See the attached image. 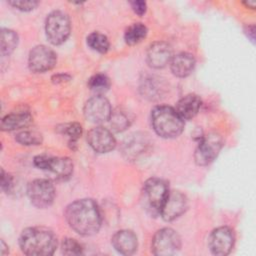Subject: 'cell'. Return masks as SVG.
Returning a JSON list of instances; mask_svg holds the SVG:
<instances>
[{
	"label": "cell",
	"instance_id": "d6986e66",
	"mask_svg": "<svg viewBox=\"0 0 256 256\" xmlns=\"http://www.w3.org/2000/svg\"><path fill=\"white\" fill-rule=\"evenodd\" d=\"M32 117L27 111H20L6 115L1 121V128L4 131H13L28 126Z\"/></svg>",
	"mask_w": 256,
	"mask_h": 256
},
{
	"label": "cell",
	"instance_id": "5bb4252c",
	"mask_svg": "<svg viewBox=\"0 0 256 256\" xmlns=\"http://www.w3.org/2000/svg\"><path fill=\"white\" fill-rule=\"evenodd\" d=\"M187 208V199L179 191H169L160 214L166 221H172L182 215Z\"/></svg>",
	"mask_w": 256,
	"mask_h": 256
},
{
	"label": "cell",
	"instance_id": "7a4b0ae2",
	"mask_svg": "<svg viewBox=\"0 0 256 256\" xmlns=\"http://www.w3.org/2000/svg\"><path fill=\"white\" fill-rule=\"evenodd\" d=\"M19 244L21 250L30 256L52 255L57 247L55 235L45 228L31 227L23 230Z\"/></svg>",
	"mask_w": 256,
	"mask_h": 256
},
{
	"label": "cell",
	"instance_id": "9c48e42d",
	"mask_svg": "<svg viewBox=\"0 0 256 256\" xmlns=\"http://www.w3.org/2000/svg\"><path fill=\"white\" fill-rule=\"evenodd\" d=\"M34 164L41 170L49 171L57 179H66L73 172V163L68 157H50L46 155L36 156Z\"/></svg>",
	"mask_w": 256,
	"mask_h": 256
},
{
	"label": "cell",
	"instance_id": "484cf974",
	"mask_svg": "<svg viewBox=\"0 0 256 256\" xmlns=\"http://www.w3.org/2000/svg\"><path fill=\"white\" fill-rule=\"evenodd\" d=\"M83 248L75 239L67 238L62 242V253L65 255H80Z\"/></svg>",
	"mask_w": 256,
	"mask_h": 256
},
{
	"label": "cell",
	"instance_id": "83f0119b",
	"mask_svg": "<svg viewBox=\"0 0 256 256\" xmlns=\"http://www.w3.org/2000/svg\"><path fill=\"white\" fill-rule=\"evenodd\" d=\"M9 4L21 11H30L36 8V6L38 5V2L33 0L32 1L31 0H14V1H10Z\"/></svg>",
	"mask_w": 256,
	"mask_h": 256
},
{
	"label": "cell",
	"instance_id": "4dcf8cb0",
	"mask_svg": "<svg viewBox=\"0 0 256 256\" xmlns=\"http://www.w3.org/2000/svg\"><path fill=\"white\" fill-rule=\"evenodd\" d=\"M70 77L68 76V75H64V74H58V75H55L53 78H52V80H53V82H55V83H59V82H64L66 79L68 80Z\"/></svg>",
	"mask_w": 256,
	"mask_h": 256
},
{
	"label": "cell",
	"instance_id": "1f68e13d",
	"mask_svg": "<svg viewBox=\"0 0 256 256\" xmlns=\"http://www.w3.org/2000/svg\"><path fill=\"white\" fill-rule=\"evenodd\" d=\"M244 4L247 6V7H249V8H254L255 7V1H246V2H244Z\"/></svg>",
	"mask_w": 256,
	"mask_h": 256
},
{
	"label": "cell",
	"instance_id": "30bf717a",
	"mask_svg": "<svg viewBox=\"0 0 256 256\" xmlns=\"http://www.w3.org/2000/svg\"><path fill=\"white\" fill-rule=\"evenodd\" d=\"M56 61L55 52L45 45L35 46L30 51L28 58L29 68L35 73H43L51 70L55 66Z\"/></svg>",
	"mask_w": 256,
	"mask_h": 256
},
{
	"label": "cell",
	"instance_id": "4fadbf2b",
	"mask_svg": "<svg viewBox=\"0 0 256 256\" xmlns=\"http://www.w3.org/2000/svg\"><path fill=\"white\" fill-rule=\"evenodd\" d=\"M87 141L93 150L99 153H107L116 146V140L112 133L101 126L92 128L88 132Z\"/></svg>",
	"mask_w": 256,
	"mask_h": 256
},
{
	"label": "cell",
	"instance_id": "44dd1931",
	"mask_svg": "<svg viewBox=\"0 0 256 256\" xmlns=\"http://www.w3.org/2000/svg\"><path fill=\"white\" fill-rule=\"evenodd\" d=\"M18 43L17 34L10 29H2L1 32V53L9 55L14 51Z\"/></svg>",
	"mask_w": 256,
	"mask_h": 256
},
{
	"label": "cell",
	"instance_id": "ffe728a7",
	"mask_svg": "<svg viewBox=\"0 0 256 256\" xmlns=\"http://www.w3.org/2000/svg\"><path fill=\"white\" fill-rule=\"evenodd\" d=\"M147 35V28L142 23H134L129 26L124 34V38L127 44L135 45L141 42Z\"/></svg>",
	"mask_w": 256,
	"mask_h": 256
},
{
	"label": "cell",
	"instance_id": "9a60e30c",
	"mask_svg": "<svg viewBox=\"0 0 256 256\" xmlns=\"http://www.w3.org/2000/svg\"><path fill=\"white\" fill-rule=\"evenodd\" d=\"M172 48L166 42H155L147 51V62L153 68H163L172 59Z\"/></svg>",
	"mask_w": 256,
	"mask_h": 256
},
{
	"label": "cell",
	"instance_id": "7c38bea8",
	"mask_svg": "<svg viewBox=\"0 0 256 256\" xmlns=\"http://www.w3.org/2000/svg\"><path fill=\"white\" fill-rule=\"evenodd\" d=\"M234 244V234L228 227H219L212 231L208 239V246L215 255L225 256L230 253Z\"/></svg>",
	"mask_w": 256,
	"mask_h": 256
},
{
	"label": "cell",
	"instance_id": "cb8c5ba5",
	"mask_svg": "<svg viewBox=\"0 0 256 256\" xmlns=\"http://www.w3.org/2000/svg\"><path fill=\"white\" fill-rule=\"evenodd\" d=\"M16 141L22 145L31 146V145H39L42 142V136L40 133L36 131L25 130L19 132L16 137Z\"/></svg>",
	"mask_w": 256,
	"mask_h": 256
},
{
	"label": "cell",
	"instance_id": "5b68a950",
	"mask_svg": "<svg viewBox=\"0 0 256 256\" xmlns=\"http://www.w3.org/2000/svg\"><path fill=\"white\" fill-rule=\"evenodd\" d=\"M143 193L145 204L151 213L160 214L169 193L167 183L159 178H151L145 182Z\"/></svg>",
	"mask_w": 256,
	"mask_h": 256
},
{
	"label": "cell",
	"instance_id": "e0dca14e",
	"mask_svg": "<svg viewBox=\"0 0 256 256\" xmlns=\"http://www.w3.org/2000/svg\"><path fill=\"white\" fill-rule=\"evenodd\" d=\"M195 59L193 55L182 52L172 57L170 61V67L172 73L177 77H186L194 69Z\"/></svg>",
	"mask_w": 256,
	"mask_h": 256
},
{
	"label": "cell",
	"instance_id": "ba28073f",
	"mask_svg": "<svg viewBox=\"0 0 256 256\" xmlns=\"http://www.w3.org/2000/svg\"><path fill=\"white\" fill-rule=\"evenodd\" d=\"M27 194L34 206L46 208L52 204L55 198V188L50 180L36 179L28 184Z\"/></svg>",
	"mask_w": 256,
	"mask_h": 256
},
{
	"label": "cell",
	"instance_id": "7402d4cb",
	"mask_svg": "<svg viewBox=\"0 0 256 256\" xmlns=\"http://www.w3.org/2000/svg\"><path fill=\"white\" fill-rule=\"evenodd\" d=\"M88 46L99 53H106L109 49L108 38L99 32H93L87 37Z\"/></svg>",
	"mask_w": 256,
	"mask_h": 256
},
{
	"label": "cell",
	"instance_id": "f546056e",
	"mask_svg": "<svg viewBox=\"0 0 256 256\" xmlns=\"http://www.w3.org/2000/svg\"><path fill=\"white\" fill-rule=\"evenodd\" d=\"M1 186L2 189L5 191H10L11 187H12V177L8 174H6L3 170L1 173Z\"/></svg>",
	"mask_w": 256,
	"mask_h": 256
},
{
	"label": "cell",
	"instance_id": "ac0fdd59",
	"mask_svg": "<svg viewBox=\"0 0 256 256\" xmlns=\"http://www.w3.org/2000/svg\"><path fill=\"white\" fill-rule=\"evenodd\" d=\"M201 107V99L195 94H188L181 98L176 106V111L184 119L193 118Z\"/></svg>",
	"mask_w": 256,
	"mask_h": 256
},
{
	"label": "cell",
	"instance_id": "8992f818",
	"mask_svg": "<svg viewBox=\"0 0 256 256\" xmlns=\"http://www.w3.org/2000/svg\"><path fill=\"white\" fill-rule=\"evenodd\" d=\"M222 137L216 132H211L205 135L195 150L194 159L196 163L200 166L210 164L217 157L222 148Z\"/></svg>",
	"mask_w": 256,
	"mask_h": 256
},
{
	"label": "cell",
	"instance_id": "277c9868",
	"mask_svg": "<svg viewBox=\"0 0 256 256\" xmlns=\"http://www.w3.org/2000/svg\"><path fill=\"white\" fill-rule=\"evenodd\" d=\"M70 20L67 14L62 11L51 12L45 23V31L48 40L54 44L59 45L63 43L70 34Z\"/></svg>",
	"mask_w": 256,
	"mask_h": 256
},
{
	"label": "cell",
	"instance_id": "52a82bcc",
	"mask_svg": "<svg viewBox=\"0 0 256 256\" xmlns=\"http://www.w3.org/2000/svg\"><path fill=\"white\" fill-rule=\"evenodd\" d=\"M181 246L179 235L171 228H163L156 232L152 240V251L155 255L170 256L178 252Z\"/></svg>",
	"mask_w": 256,
	"mask_h": 256
},
{
	"label": "cell",
	"instance_id": "603a6c76",
	"mask_svg": "<svg viewBox=\"0 0 256 256\" xmlns=\"http://www.w3.org/2000/svg\"><path fill=\"white\" fill-rule=\"evenodd\" d=\"M88 87L97 93H103L110 87V80L105 74H95L88 80Z\"/></svg>",
	"mask_w": 256,
	"mask_h": 256
},
{
	"label": "cell",
	"instance_id": "d4e9b609",
	"mask_svg": "<svg viewBox=\"0 0 256 256\" xmlns=\"http://www.w3.org/2000/svg\"><path fill=\"white\" fill-rule=\"evenodd\" d=\"M109 120H110L111 127L115 131H123L130 125L129 116L124 111L112 112Z\"/></svg>",
	"mask_w": 256,
	"mask_h": 256
},
{
	"label": "cell",
	"instance_id": "4316f807",
	"mask_svg": "<svg viewBox=\"0 0 256 256\" xmlns=\"http://www.w3.org/2000/svg\"><path fill=\"white\" fill-rule=\"evenodd\" d=\"M63 132L69 137V143L75 144L82 134V126L79 123H70L65 125Z\"/></svg>",
	"mask_w": 256,
	"mask_h": 256
},
{
	"label": "cell",
	"instance_id": "3957f363",
	"mask_svg": "<svg viewBox=\"0 0 256 256\" xmlns=\"http://www.w3.org/2000/svg\"><path fill=\"white\" fill-rule=\"evenodd\" d=\"M151 122L155 132L164 138H174L181 134L184 120L170 106H157L152 110Z\"/></svg>",
	"mask_w": 256,
	"mask_h": 256
},
{
	"label": "cell",
	"instance_id": "8fae6325",
	"mask_svg": "<svg viewBox=\"0 0 256 256\" xmlns=\"http://www.w3.org/2000/svg\"><path fill=\"white\" fill-rule=\"evenodd\" d=\"M112 114L109 101L101 95L90 98L84 106L85 117L93 123H102L109 120Z\"/></svg>",
	"mask_w": 256,
	"mask_h": 256
},
{
	"label": "cell",
	"instance_id": "f1b7e54d",
	"mask_svg": "<svg viewBox=\"0 0 256 256\" xmlns=\"http://www.w3.org/2000/svg\"><path fill=\"white\" fill-rule=\"evenodd\" d=\"M131 7L134 10L135 13H137L138 15H143L146 12V8L147 5L144 1H140V0H136L131 2Z\"/></svg>",
	"mask_w": 256,
	"mask_h": 256
},
{
	"label": "cell",
	"instance_id": "6da1fadb",
	"mask_svg": "<svg viewBox=\"0 0 256 256\" xmlns=\"http://www.w3.org/2000/svg\"><path fill=\"white\" fill-rule=\"evenodd\" d=\"M65 215L70 227L80 235H93L101 226V214L98 205L92 199H81L71 203Z\"/></svg>",
	"mask_w": 256,
	"mask_h": 256
},
{
	"label": "cell",
	"instance_id": "2e32d148",
	"mask_svg": "<svg viewBox=\"0 0 256 256\" xmlns=\"http://www.w3.org/2000/svg\"><path fill=\"white\" fill-rule=\"evenodd\" d=\"M112 245L123 255L133 254L137 249V237L130 230H121L112 237Z\"/></svg>",
	"mask_w": 256,
	"mask_h": 256
}]
</instances>
